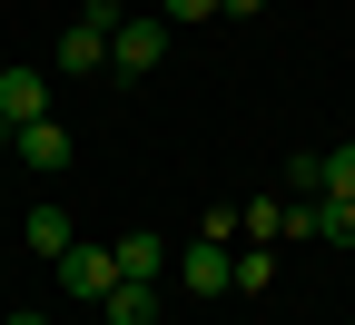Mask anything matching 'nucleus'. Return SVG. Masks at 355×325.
<instances>
[{"instance_id":"f257e3e1","label":"nucleus","mask_w":355,"mask_h":325,"mask_svg":"<svg viewBox=\"0 0 355 325\" xmlns=\"http://www.w3.org/2000/svg\"><path fill=\"white\" fill-rule=\"evenodd\" d=\"M119 20H128L119 0H89V10L60 30V79H109V30Z\"/></svg>"},{"instance_id":"f03ea898","label":"nucleus","mask_w":355,"mask_h":325,"mask_svg":"<svg viewBox=\"0 0 355 325\" xmlns=\"http://www.w3.org/2000/svg\"><path fill=\"white\" fill-rule=\"evenodd\" d=\"M158 60H168V20H158V10H148V20L128 10V20L109 30V79H158Z\"/></svg>"},{"instance_id":"7ed1b4c3","label":"nucleus","mask_w":355,"mask_h":325,"mask_svg":"<svg viewBox=\"0 0 355 325\" xmlns=\"http://www.w3.org/2000/svg\"><path fill=\"white\" fill-rule=\"evenodd\" d=\"M109 286H119V247H109V237H79V247L60 256V296H79V306H99Z\"/></svg>"},{"instance_id":"20e7f679","label":"nucleus","mask_w":355,"mask_h":325,"mask_svg":"<svg viewBox=\"0 0 355 325\" xmlns=\"http://www.w3.org/2000/svg\"><path fill=\"white\" fill-rule=\"evenodd\" d=\"M227 266H237V247L198 227V237L178 247V286H188V296H227Z\"/></svg>"},{"instance_id":"39448f33","label":"nucleus","mask_w":355,"mask_h":325,"mask_svg":"<svg viewBox=\"0 0 355 325\" xmlns=\"http://www.w3.org/2000/svg\"><path fill=\"white\" fill-rule=\"evenodd\" d=\"M158 306H168L158 276H119V286L99 296V315H109V325H158Z\"/></svg>"},{"instance_id":"423d86ee","label":"nucleus","mask_w":355,"mask_h":325,"mask_svg":"<svg viewBox=\"0 0 355 325\" xmlns=\"http://www.w3.org/2000/svg\"><path fill=\"white\" fill-rule=\"evenodd\" d=\"M0 118H10V128L50 118V79H40V69H0Z\"/></svg>"},{"instance_id":"0eeeda50","label":"nucleus","mask_w":355,"mask_h":325,"mask_svg":"<svg viewBox=\"0 0 355 325\" xmlns=\"http://www.w3.org/2000/svg\"><path fill=\"white\" fill-rule=\"evenodd\" d=\"M10 148H20V168L50 177V168H69V128L60 118H30V128H10Z\"/></svg>"},{"instance_id":"6e6552de","label":"nucleus","mask_w":355,"mask_h":325,"mask_svg":"<svg viewBox=\"0 0 355 325\" xmlns=\"http://www.w3.org/2000/svg\"><path fill=\"white\" fill-rule=\"evenodd\" d=\"M20 247H30V256H50V266H60V256L79 247V227H69V207H30V217H20Z\"/></svg>"},{"instance_id":"1a4fd4ad","label":"nucleus","mask_w":355,"mask_h":325,"mask_svg":"<svg viewBox=\"0 0 355 325\" xmlns=\"http://www.w3.org/2000/svg\"><path fill=\"white\" fill-rule=\"evenodd\" d=\"M109 247H119V276H158V286H168V237L128 227V237H109Z\"/></svg>"},{"instance_id":"9d476101","label":"nucleus","mask_w":355,"mask_h":325,"mask_svg":"<svg viewBox=\"0 0 355 325\" xmlns=\"http://www.w3.org/2000/svg\"><path fill=\"white\" fill-rule=\"evenodd\" d=\"M266 286H277V247H237V266H227V296H266Z\"/></svg>"},{"instance_id":"9b49d317","label":"nucleus","mask_w":355,"mask_h":325,"mask_svg":"<svg viewBox=\"0 0 355 325\" xmlns=\"http://www.w3.org/2000/svg\"><path fill=\"white\" fill-rule=\"evenodd\" d=\"M237 237H286V197H247L237 207Z\"/></svg>"},{"instance_id":"f8f14e48","label":"nucleus","mask_w":355,"mask_h":325,"mask_svg":"<svg viewBox=\"0 0 355 325\" xmlns=\"http://www.w3.org/2000/svg\"><path fill=\"white\" fill-rule=\"evenodd\" d=\"M316 237L326 247H355V197H316Z\"/></svg>"},{"instance_id":"ddd939ff","label":"nucleus","mask_w":355,"mask_h":325,"mask_svg":"<svg viewBox=\"0 0 355 325\" xmlns=\"http://www.w3.org/2000/svg\"><path fill=\"white\" fill-rule=\"evenodd\" d=\"M286 197H326V158H286Z\"/></svg>"},{"instance_id":"4468645a","label":"nucleus","mask_w":355,"mask_h":325,"mask_svg":"<svg viewBox=\"0 0 355 325\" xmlns=\"http://www.w3.org/2000/svg\"><path fill=\"white\" fill-rule=\"evenodd\" d=\"M158 20H168V30H188V20H217V0H158Z\"/></svg>"},{"instance_id":"2eb2a0df","label":"nucleus","mask_w":355,"mask_h":325,"mask_svg":"<svg viewBox=\"0 0 355 325\" xmlns=\"http://www.w3.org/2000/svg\"><path fill=\"white\" fill-rule=\"evenodd\" d=\"M326 197H355V148H336V158H326Z\"/></svg>"},{"instance_id":"dca6fc26","label":"nucleus","mask_w":355,"mask_h":325,"mask_svg":"<svg viewBox=\"0 0 355 325\" xmlns=\"http://www.w3.org/2000/svg\"><path fill=\"white\" fill-rule=\"evenodd\" d=\"M266 10V0H217V20H257Z\"/></svg>"},{"instance_id":"f3484780","label":"nucleus","mask_w":355,"mask_h":325,"mask_svg":"<svg viewBox=\"0 0 355 325\" xmlns=\"http://www.w3.org/2000/svg\"><path fill=\"white\" fill-rule=\"evenodd\" d=\"M0 325H50V315H30V306H20V315H0Z\"/></svg>"}]
</instances>
